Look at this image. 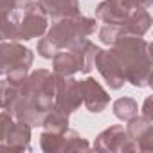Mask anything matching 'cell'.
Returning a JSON list of instances; mask_svg holds the SVG:
<instances>
[{"mask_svg": "<svg viewBox=\"0 0 153 153\" xmlns=\"http://www.w3.org/2000/svg\"><path fill=\"white\" fill-rule=\"evenodd\" d=\"M96 29H97V20L83 16L79 13L76 16L54 20V24L45 31V38L59 51V49H68L70 45L92 36Z\"/></svg>", "mask_w": 153, "mask_h": 153, "instance_id": "obj_2", "label": "cell"}, {"mask_svg": "<svg viewBox=\"0 0 153 153\" xmlns=\"http://www.w3.org/2000/svg\"><path fill=\"white\" fill-rule=\"evenodd\" d=\"M18 94H20V85H15L7 79L0 81V108L7 110L13 105V101L18 97Z\"/></svg>", "mask_w": 153, "mask_h": 153, "instance_id": "obj_19", "label": "cell"}, {"mask_svg": "<svg viewBox=\"0 0 153 153\" xmlns=\"http://www.w3.org/2000/svg\"><path fill=\"white\" fill-rule=\"evenodd\" d=\"M79 85V92H81V99L83 105L87 106V110L90 114H101L103 110H106V106L110 105V96L108 92L103 88V85L99 81H96V78H85V79H78Z\"/></svg>", "mask_w": 153, "mask_h": 153, "instance_id": "obj_9", "label": "cell"}, {"mask_svg": "<svg viewBox=\"0 0 153 153\" xmlns=\"http://www.w3.org/2000/svg\"><path fill=\"white\" fill-rule=\"evenodd\" d=\"M94 149H97V151H119V153L139 151L137 146L128 139L126 130H124L123 124H112V126L105 128L96 137Z\"/></svg>", "mask_w": 153, "mask_h": 153, "instance_id": "obj_7", "label": "cell"}, {"mask_svg": "<svg viewBox=\"0 0 153 153\" xmlns=\"http://www.w3.org/2000/svg\"><path fill=\"white\" fill-rule=\"evenodd\" d=\"M13 9H16L15 0H0V13H9Z\"/></svg>", "mask_w": 153, "mask_h": 153, "instance_id": "obj_25", "label": "cell"}, {"mask_svg": "<svg viewBox=\"0 0 153 153\" xmlns=\"http://www.w3.org/2000/svg\"><path fill=\"white\" fill-rule=\"evenodd\" d=\"M153 0H124V4L133 11V9H148Z\"/></svg>", "mask_w": 153, "mask_h": 153, "instance_id": "obj_23", "label": "cell"}, {"mask_svg": "<svg viewBox=\"0 0 153 153\" xmlns=\"http://www.w3.org/2000/svg\"><path fill=\"white\" fill-rule=\"evenodd\" d=\"M142 115L146 119H151L153 121V110H151V97H146L144 99V105H142Z\"/></svg>", "mask_w": 153, "mask_h": 153, "instance_id": "obj_24", "label": "cell"}, {"mask_svg": "<svg viewBox=\"0 0 153 153\" xmlns=\"http://www.w3.org/2000/svg\"><path fill=\"white\" fill-rule=\"evenodd\" d=\"M97 36H99V40H101V43H105V45H108V47H112L114 43H115V40L121 36V31H119V25H103L101 29H99V33H97Z\"/></svg>", "mask_w": 153, "mask_h": 153, "instance_id": "obj_21", "label": "cell"}, {"mask_svg": "<svg viewBox=\"0 0 153 153\" xmlns=\"http://www.w3.org/2000/svg\"><path fill=\"white\" fill-rule=\"evenodd\" d=\"M59 144H61V133H52V131H42L40 135V148L45 153H56L59 151Z\"/></svg>", "mask_w": 153, "mask_h": 153, "instance_id": "obj_20", "label": "cell"}, {"mask_svg": "<svg viewBox=\"0 0 153 153\" xmlns=\"http://www.w3.org/2000/svg\"><path fill=\"white\" fill-rule=\"evenodd\" d=\"M31 124L15 121L6 140L0 142V151H31Z\"/></svg>", "mask_w": 153, "mask_h": 153, "instance_id": "obj_12", "label": "cell"}, {"mask_svg": "<svg viewBox=\"0 0 153 153\" xmlns=\"http://www.w3.org/2000/svg\"><path fill=\"white\" fill-rule=\"evenodd\" d=\"M94 68H97V72L101 74V78L105 79V83L112 88V90H119L124 87L126 83V76L124 70L119 63V59L115 58V54L112 51H99L94 61Z\"/></svg>", "mask_w": 153, "mask_h": 153, "instance_id": "obj_8", "label": "cell"}, {"mask_svg": "<svg viewBox=\"0 0 153 153\" xmlns=\"http://www.w3.org/2000/svg\"><path fill=\"white\" fill-rule=\"evenodd\" d=\"M130 7L124 0H103L96 7V20L106 25H123L130 15Z\"/></svg>", "mask_w": 153, "mask_h": 153, "instance_id": "obj_11", "label": "cell"}, {"mask_svg": "<svg viewBox=\"0 0 153 153\" xmlns=\"http://www.w3.org/2000/svg\"><path fill=\"white\" fill-rule=\"evenodd\" d=\"M151 15L148 9H133L130 11L128 18L123 25H119L121 34H131V36H144L151 27Z\"/></svg>", "mask_w": 153, "mask_h": 153, "instance_id": "obj_13", "label": "cell"}, {"mask_svg": "<svg viewBox=\"0 0 153 153\" xmlns=\"http://www.w3.org/2000/svg\"><path fill=\"white\" fill-rule=\"evenodd\" d=\"M36 51H38V54L42 56V58H45V59H52V56L58 52V49L43 36L40 42H38V45H36Z\"/></svg>", "mask_w": 153, "mask_h": 153, "instance_id": "obj_22", "label": "cell"}, {"mask_svg": "<svg viewBox=\"0 0 153 153\" xmlns=\"http://www.w3.org/2000/svg\"><path fill=\"white\" fill-rule=\"evenodd\" d=\"M38 2L45 9L47 16L52 20L79 15V2L78 0H38Z\"/></svg>", "mask_w": 153, "mask_h": 153, "instance_id": "obj_14", "label": "cell"}, {"mask_svg": "<svg viewBox=\"0 0 153 153\" xmlns=\"http://www.w3.org/2000/svg\"><path fill=\"white\" fill-rule=\"evenodd\" d=\"M110 51L119 59L126 81L137 88L149 87L151 81V43L144 40L142 36H131V34H121L115 43L110 47Z\"/></svg>", "mask_w": 153, "mask_h": 153, "instance_id": "obj_1", "label": "cell"}, {"mask_svg": "<svg viewBox=\"0 0 153 153\" xmlns=\"http://www.w3.org/2000/svg\"><path fill=\"white\" fill-rule=\"evenodd\" d=\"M27 2H29V0H15V6H16V9H22Z\"/></svg>", "mask_w": 153, "mask_h": 153, "instance_id": "obj_26", "label": "cell"}, {"mask_svg": "<svg viewBox=\"0 0 153 153\" xmlns=\"http://www.w3.org/2000/svg\"><path fill=\"white\" fill-rule=\"evenodd\" d=\"M112 112H114V115H115L119 121H124V123H126V121H130L131 117H135V115L139 114V103H137L133 97L124 96V97H119V99L114 101Z\"/></svg>", "mask_w": 153, "mask_h": 153, "instance_id": "obj_18", "label": "cell"}, {"mask_svg": "<svg viewBox=\"0 0 153 153\" xmlns=\"http://www.w3.org/2000/svg\"><path fill=\"white\" fill-rule=\"evenodd\" d=\"M22 9L0 13V42H18V24Z\"/></svg>", "mask_w": 153, "mask_h": 153, "instance_id": "obj_15", "label": "cell"}, {"mask_svg": "<svg viewBox=\"0 0 153 153\" xmlns=\"http://www.w3.org/2000/svg\"><path fill=\"white\" fill-rule=\"evenodd\" d=\"M126 123H128V126L124 128L126 135L137 146V149L146 153L153 151V121L137 114Z\"/></svg>", "mask_w": 153, "mask_h": 153, "instance_id": "obj_10", "label": "cell"}, {"mask_svg": "<svg viewBox=\"0 0 153 153\" xmlns=\"http://www.w3.org/2000/svg\"><path fill=\"white\" fill-rule=\"evenodd\" d=\"M33 61L34 54L31 49L20 45L18 42H0V76H6L16 68L29 70Z\"/></svg>", "mask_w": 153, "mask_h": 153, "instance_id": "obj_6", "label": "cell"}, {"mask_svg": "<svg viewBox=\"0 0 153 153\" xmlns=\"http://www.w3.org/2000/svg\"><path fill=\"white\" fill-rule=\"evenodd\" d=\"M40 126H42L45 131L63 133V131L68 128V115L52 105V106L47 110V114L43 115V119H42V124H40Z\"/></svg>", "mask_w": 153, "mask_h": 153, "instance_id": "obj_16", "label": "cell"}, {"mask_svg": "<svg viewBox=\"0 0 153 153\" xmlns=\"http://www.w3.org/2000/svg\"><path fill=\"white\" fill-rule=\"evenodd\" d=\"M54 87L56 74L47 68H38L27 74L25 81L20 85V96L31 99L43 112H47L54 105Z\"/></svg>", "mask_w": 153, "mask_h": 153, "instance_id": "obj_3", "label": "cell"}, {"mask_svg": "<svg viewBox=\"0 0 153 153\" xmlns=\"http://www.w3.org/2000/svg\"><path fill=\"white\" fill-rule=\"evenodd\" d=\"M92 146L88 144V140L85 137H81L76 130L67 128L61 133V144H59V151H88Z\"/></svg>", "mask_w": 153, "mask_h": 153, "instance_id": "obj_17", "label": "cell"}, {"mask_svg": "<svg viewBox=\"0 0 153 153\" xmlns=\"http://www.w3.org/2000/svg\"><path fill=\"white\" fill-rule=\"evenodd\" d=\"M49 27V16L38 0H29L22 7L20 24H18V40H33L45 34Z\"/></svg>", "mask_w": 153, "mask_h": 153, "instance_id": "obj_4", "label": "cell"}, {"mask_svg": "<svg viewBox=\"0 0 153 153\" xmlns=\"http://www.w3.org/2000/svg\"><path fill=\"white\" fill-rule=\"evenodd\" d=\"M83 105L78 79L74 76H58L56 74V87H54V106L65 112L67 115L74 114Z\"/></svg>", "mask_w": 153, "mask_h": 153, "instance_id": "obj_5", "label": "cell"}]
</instances>
